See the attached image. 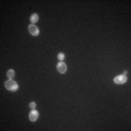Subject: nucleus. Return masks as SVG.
Listing matches in <instances>:
<instances>
[{
  "label": "nucleus",
  "mask_w": 131,
  "mask_h": 131,
  "mask_svg": "<svg viewBox=\"0 0 131 131\" xmlns=\"http://www.w3.org/2000/svg\"><path fill=\"white\" fill-rule=\"evenodd\" d=\"M5 88L9 91L15 92L18 88V84L13 80H9L5 82Z\"/></svg>",
  "instance_id": "nucleus-1"
},
{
  "label": "nucleus",
  "mask_w": 131,
  "mask_h": 131,
  "mask_svg": "<svg viewBox=\"0 0 131 131\" xmlns=\"http://www.w3.org/2000/svg\"><path fill=\"white\" fill-rule=\"evenodd\" d=\"M127 77L126 75L121 74L119 75V76H117V77L114 78V83H116V84H125L127 82Z\"/></svg>",
  "instance_id": "nucleus-2"
},
{
  "label": "nucleus",
  "mask_w": 131,
  "mask_h": 131,
  "mask_svg": "<svg viewBox=\"0 0 131 131\" xmlns=\"http://www.w3.org/2000/svg\"><path fill=\"white\" fill-rule=\"evenodd\" d=\"M28 31L29 33L34 36V37H37L39 34V30L37 26H35L34 24H31L28 26Z\"/></svg>",
  "instance_id": "nucleus-3"
},
{
  "label": "nucleus",
  "mask_w": 131,
  "mask_h": 131,
  "mask_svg": "<svg viewBox=\"0 0 131 131\" xmlns=\"http://www.w3.org/2000/svg\"><path fill=\"white\" fill-rule=\"evenodd\" d=\"M57 70L58 71V72H60L61 74H64L66 72L67 70V66L66 64L63 62H59L57 64Z\"/></svg>",
  "instance_id": "nucleus-4"
},
{
  "label": "nucleus",
  "mask_w": 131,
  "mask_h": 131,
  "mask_svg": "<svg viewBox=\"0 0 131 131\" xmlns=\"http://www.w3.org/2000/svg\"><path fill=\"white\" fill-rule=\"evenodd\" d=\"M39 118V112L37 110L33 109L32 111L29 114V119L31 122H35L37 120V119Z\"/></svg>",
  "instance_id": "nucleus-5"
},
{
  "label": "nucleus",
  "mask_w": 131,
  "mask_h": 131,
  "mask_svg": "<svg viewBox=\"0 0 131 131\" xmlns=\"http://www.w3.org/2000/svg\"><path fill=\"white\" fill-rule=\"evenodd\" d=\"M30 20H31V22L32 23V24H36L38 20H39V15H38L37 13H34V14H32L31 15V17H30Z\"/></svg>",
  "instance_id": "nucleus-6"
},
{
  "label": "nucleus",
  "mask_w": 131,
  "mask_h": 131,
  "mask_svg": "<svg viewBox=\"0 0 131 131\" xmlns=\"http://www.w3.org/2000/svg\"><path fill=\"white\" fill-rule=\"evenodd\" d=\"M7 77H9V80H13V77H15L14 70H13V69H9V70L7 71Z\"/></svg>",
  "instance_id": "nucleus-7"
},
{
  "label": "nucleus",
  "mask_w": 131,
  "mask_h": 131,
  "mask_svg": "<svg viewBox=\"0 0 131 131\" xmlns=\"http://www.w3.org/2000/svg\"><path fill=\"white\" fill-rule=\"evenodd\" d=\"M58 58L60 61H63V60H64V58H65V55H64L63 53L61 52V53H59V54H58Z\"/></svg>",
  "instance_id": "nucleus-8"
},
{
  "label": "nucleus",
  "mask_w": 131,
  "mask_h": 131,
  "mask_svg": "<svg viewBox=\"0 0 131 131\" xmlns=\"http://www.w3.org/2000/svg\"><path fill=\"white\" fill-rule=\"evenodd\" d=\"M29 107L31 108V109H34L36 107V103L35 102H31L29 103Z\"/></svg>",
  "instance_id": "nucleus-9"
}]
</instances>
